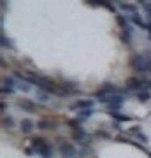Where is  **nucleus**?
<instances>
[{
	"instance_id": "nucleus-1",
	"label": "nucleus",
	"mask_w": 151,
	"mask_h": 158,
	"mask_svg": "<svg viewBox=\"0 0 151 158\" xmlns=\"http://www.w3.org/2000/svg\"><path fill=\"white\" fill-rule=\"evenodd\" d=\"M25 81L30 83L32 86H37V90H44L48 91L49 95H62V91H60V85H56L53 79L46 77V76H39V74H28L25 76Z\"/></svg>"
},
{
	"instance_id": "nucleus-2",
	"label": "nucleus",
	"mask_w": 151,
	"mask_h": 158,
	"mask_svg": "<svg viewBox=\"0 0 151 158\" xmlns=\"http://www.w3.org/2000/svg\"><path fill=\"white\" fill-rule=\"evenodd\" d=\"M99 102L104 104V106L109 109V113H112V111H121L123 102H125V97L120 95V93H114V95H107V97L99 98Z\"/></svg>"
},
{
	"instance_id": "nucleus-3",
	"label": "nucleus",
	"mask_w": 151,
	"mask_h": 158,
	"mask_svg": "<svg viewBox=\"0 0 151 158\" xmlns=\"http://www.w3.org/2000/svg\"><path fill=\"white\" fill-rule=\"evenodd\" d=\"M32 148H34L35 153L40 155L42 158L53 156V148H51V144L46 141V139H42V137H34V139H32Z\"/></svg>"
},
{
	"instance_id": "nucleus-4",
	"label": "nucleus",
	"mask_w": 151,
	"mask_h": 158,
	"mask_svg": "<svg viewBox=\"0 0 151 158\" xmlns=\"http://www.w3.org/2000/svg\"><path fill=\"white\" fill-rule=\"evenodd\" d=\"M125 88H128L130 91H134V93H139V91H144L148 90V79H142V77H130L127 79V86Z\"/></svg>"
},
{
	"instance_id": "nucleus-5",
	"label": "nucleus",
	"mask_w": 151,
	"mask_h": 158,
	"mask_svg": "<svg viewBox=\"0 0 151 158\" xmlns=\"http://www.w3.org/2000/svg\"><path fill=\"white\" fill-rule=\"evenodd\" d=\"M130 65L134 67L135 72H139V74L148 72V58H144L142 55H134L130 58Z\"/></svg>"
},
{
	"instance_id": "nucleus-6",
	"label": "nucleus",
	"mask_w": 151,
	"mask_h": 158,
	"mask_svg": "<svg viewBox=\"0 0 151 158\" xmlns=\"http://www.w3.org/2000/svg\"><path fill=\"white\" fill-rule=\"evenodd\" d=\"M114 93H118V88L112 83H102L100 88L93 93L95 95V98L99 100V98H102V97H107V95H114Z\"/></svg>"
},
{
	"instance_id": "nucleus-7",
	"label": "nucleus",
	"mask_w": 151,
	"mask_h": 158,
	"mask_svg": "<svg viewBox=\"0 0 151 158\" xmlns=\"http://www.w3.org/2000/svg\"><path fill=\"white\" fill-rule=\"evenodd\" d=\"M95 107V102L90 100V98H79L78 102H74L70 109L72 111H84V109H93Z\"/></svg>"
},
{
	"instance_id": "nucleus-8",
	"label": "nucleus",
	"mask_w": 151,
	"mask_h": 158,
	"mask_svg": "<svg viewBox=\"0 0 151 158\" xmlns=\"http://www.w3.org/2000/svg\"><path fill=\"white\" fill-rule=\"evenodd\" d=\"M60 153H62L63 158H74L78 155V149L74 144H69V142H62L60 144Z\"/></svg>"
},
{
	"instance_id": "nucleus-9",
	"label": "nucleus",
	"mask_w": 151,
	"mask_h": 158,
	"mask_svg": "<svg viewBox=\"0 0 151 158\" xmlns=\"http://www.w3.org/2000/svg\"><path fill=\"white\" fill-rule=\"evenodd\" d=\"M37 128V123H34L30 118H23L19 121V130H21L23 134H30V132H34Z\"/></svg>"
},
{
	"instance_id": "nucleus-10",
	"label": "nucleus",
	"mask_w": 151,
	"mask_h": 158,
	"mask_svg": "<svg viewBox=\"0 0 151 158\" xmlns=\"http://www.w3.org/2000/svg\"><path fill=\"white\" fill-rule=\"evenodd\" d=\"M18 106H19V109L27 111V113H35V109H37L35 102L28 100V98H23V100H19V102H18Z\"/></svg>"
},
{
	"instance_id": "nucleus-11",
	"label": "nucleus",
	"mask_w": 151,
	"mask_h": 158,
	"mask_svg": "<svg viewBox=\"0 0 151 158\" xmlns=\"http://www.w3.org/2000/svg\"><path fill=\"white\" fill-rule=\"evenodd\" d=\"M88 137H90V135L84 132L83 128H81V127H79V128H76V130H72V139H74V141H78V144L84 142Z\"/></svg>"
},
{
	"instance_id": "nucleus-12",
	"label": "nucleus",
	"mask_w": 151,
	"mask_h": 158,
	"mask_svg": "<svg viewBox=\"0 0 151 158\" xmlns=\"http://www.w3.org/2000/svg\"><path fill=\"white\" fill-rule=\"evenodd\" d=\"M109 116H111L114 121H118V123H127V121H132V116H127V114L120 113V111H112V113H109Z\"/></svg>"
},
{
	"instance_id": "nucleus-13",
	"label": "nucleus",
	"mask_w": 151,
	"mask_h": 158,
	"mask_svg": "<svg viewBox=\"0 0 151 158\" xmlns=\"http://www.w3.org/2000/svg\"><path fill=\"white\" fill-rule=\"evenodd\" d=\"M95 113V109H84V111H78V116H76V121H78L79 125L84 123L86 119L91 116V114Z\"/></svg>"
},
{
	"instance_id": "nucleus-14",
	"label": "nucleus",
	"mask_w": 151,
	"mask_h": 158,
	"mask_svg": "<svg viewBox=\"0 0 151 158\" xmlns=\"http://www.w3.org/2000/svg\"><path fill=\"white\" fill-rule=\"evenodd\" d=\"M132 34H134V28H132V27L121 30V32H120V40H121L123 44H130V40H132Z\"/></svg>"
},
{
	"instance_id": "nucleus-15",
	"label": "nucleus",
	"mask_w": 151,
	"mask_h": 158,
	"mask_svg": "<svg viewBox=\"0 0 151 158\" xmlns=\"http://www.w3.org/2000/svg\"><path fill=\"white\" fill-rule=\"evenodd\" d=\"M130 134H132L134 137H137L141 142H148V135L141 130V127H132V128H130Z\"/></svg>"
},
{
	"instance_id": "nucleus-16",
	"label": "nucleus",
	"mask_w": 151,
	"mask_h": 158,
	"mask_svg": "<svg viewBox=\"0 0 151 158\" xmlns=\"http://www.w3.org/2000/svg\"><path fill=\"white\" fill-rule=\"evenodd\" d=\"M120 9L125 12H130V14H137V11H139V7L135 4H128V2H120Z\"/></svg>"
},
{
	"instance_id": "nucleus-17",
	"label": "nucleus",
	"mask_w": 151,
	"mask_h": 158,
	"mask_svg": "<svg viewBox=\"0 0 151 158\" xmlns=\"http://www.w3.org/2000/svg\"><path fill=\"white\" fill-rule=\"evenodd\" d=\"M0 44H2V48H4V49H14V42H12V40L9 39L6 34L0 35Z\"/></svg>"
},
{
	"instance_id": "nucleus-18",
	"label": "nucleus",
	"mask_w": 151,
	"mask_h": 158,
	"mask_svg": "<svg viewBox=\"0 0 151 158\" xmlns=\"http://www.w3.org/2000/svg\"><path fill=\"white\" fill-rule=\"evenodd\" d=\"M130 21L134 23L135 27H139V28L146 30V23L142 21V18H141V14H139V12H137V14H132V16H130Z\"/></svg>"
},
{
	"instance_id": "nucleus-19",
	"label": "nucleus",
	"mask_w": 151,
	"mask_h": 158,
	"mask_svg": "<svg viewBox=\"0 0 151 158\" xmlns=\"http://www.w3.org/2000/svg\"><path fill=\"white\" fill-rule=\"evenodd\" d=\"M37 128H39V130L55 128V123H51V121H48V119H40V121H37Z\"/></svg>"
},
{
	"instance_id": "nucleus-20",
	"label": "nucleus",
	"mask_w": 151,
	"mask_h": 158,
	"mask_svg": "<svg viewBox=\"0 0 151 158\" xmlns=\"http://www.w3.org/2000/svg\"><path fill=\"white\" fill-rule=\"evenodd\" d=\"M135 98L139 102H148L151 98V93L149 90H144V91H139V93H135Z\"/></svg>"
},
{
	"instance_id": "nucleus-21",
	"label": "nucleus",
	"mask_w": 151,
	"mask_h": 158,
	"mask_svg": "<svg viewBox=\"0 0 151 158\" xmlns=\"http://www.w3.org/2000/svg\"><path fill=\"white\" fill-rule=\"evenodd\" d=\"M116 23L118 25H120V27H121V28H128L130 25H128V19H127V16H123V14H118L116 16Z\"/></svg>"
},
{
	"instance_id": "nucleus-22",
	"label": "nucleus",
	"mask_w": 151,
	"mask_h": 158,
	"mask_svg": "<svg viewBox=\"0 0 151 158\" xmlns=\"http://www.w3.org/2000/svg\"><path fill=\"white\" fill-rule=\"evenodd\" d=\"M139 4L142 6V9H144L146 16H148V21H151V2H144V0H141Z\"/></svg>"
},
{
	"instance_id": "nucleus-23",
	"label": "nucleus",
	"mask_w": 151,
	"mask_h": 158,
	"mask_svg": "<svg viewBox=\"0 0 151 158\" xmlns=\"http://www.w3.org/2000/svg\"><path fill=\"white\" fill-rule=\"evenodd\" d=\"M2 127H6V128H12L14 127V121H12L11 116H4L2 118Z\"/></svg>"
},
{
	"instance_id": "nucleus-24",
	"label": "nucleus",
	"mask_w": 151,
	"mask_h": 158,
	"mask_svg": "<svg viewBox=\"0 0 151 158\" xmlns=\"http://www.w3.org/2000/svg\"><path fill=\"white\" fill-rule=\"evenodd\" d=\"M37 98L42 100V102H48V100H49V93L44 91V90H37Z\"/></svg>"
},
{
	"instance_id": "nucleus-25",
	"label": "nucleus",
	"mask_w": 151,
	"mask_h": 158,
	"mask_svg": "<svg viewBox=\"0 0 151 158\" xmlns=\"http://www.w3.org/2000/svg\"><path fill=\"white\" fill-rule=\"evenodd\" d=\"M104 7H106L107 11L116 12V6H114V2H111V0H104Z\"/></svg>"
},
{
	"instance_id": "nucleus-26",
	"label": "nucleus",
	"mask_w": 151,
	"mask_h": 158,
	"mask_svg": "<svg viewBox=\"0 0 151 158\" xmlns=\"http://www.w3.org/2000/svg\"><path fill=\"white\" fill-rule=\"evenodd\" d=\"M4 85L6 86H11V88H14V85H16V77H14V76H9V77H6L4 79Z\"/></svg>"
},
{
	"instance_id": "nucleus-27",
	"label": "nucleus",
	"mask_w": 151,
	"mask_h": 158,
	"mask_svg": "<svg viewBox=\"0 0 151 158\" xmlns=\"http://www.w3.org/2000/svg\"><path fill=\"white\" fill-rule=\"evenodd\" d=\"M116 142H125V144H134V141H130L128 137H125V135H116Z\"/></svg>"
},
{
	"instance_id": "nucleus-28",
	"label": "nucleus",
	"mask_w": 151,
	"mask_h": 158,
	"mask_svg": "<svg viewBox=\"0 0 151 158\" xmlns=\"http://www.w3.org/2000/svg\"><path fill=\"white\" fill-rule=\"evenodd\" d=\"M95 137H100V139H111L109 132H104V130H97V132H95Z\"/></svg>"
},
{
	"instance_id": "nucleus-29",
	"label": "nucleus",
	"mask_w": 151,
	"mask_h": 158,
	"mask_svg": "<svg viewBox=\"0 0 151 158\" xmlns=\"http://www.w3.org/2000/svg\"><path fill=\"white\" fill-rule=\"evenodd\" d=\"M2 93L12 95V93H14V88H11V86H6V85H2Z\"/></svg>"
},
{
	"instance_id": "nucleus-30",
	"label": "nucleus",
	"mask_w": 151,
	"mask_h": 158,
	"mask_svg": "<svg viewBox=\"0 0 151 158\" xmlns=\"http://www.w3.org/2000/svg\"><path fill=\"white\" fill-rule=\"evenodd\" d=\"M25 155H28V156H34V155H37V153H35L34 148H25Z\"/></svg>"
},
{
	"instance_id": "nucleus-31",
	"label": "nucleus",
	"mask_w": 151,
	"mask_h": 158,
	"mask_svg": "<svg viewBox=\"0 0 151 158\" xmlns=\"http://www.w3.org/2000/svg\"><path fill=\"white\" fill-rule=\"evenodd\" d=\"M148 72H151V60H148Z\"/></svg>"
},
{
	"instance_id": "nucleus-32",
	"label": "nucleus",
	"mask_w": 151,
	"mask_h": 158,
	"mask_svg": "<svg viewBox=\"0 0 151 158\" xmlns=\"http://www.w3.org/2000/svg\"><path fill=\"white\" fill-rule=\"evenodd\" d=\"M148 90H151V79H148Z\"/></svg>"
},
{
	"instance_id": "nucleus-33",
	"label": "nucleus",
	"mask_w": 151,
	"mask_h": 158,
	"mask_svg": "<svg viewBox=\"0 0 151 158\" xmlns=\"http://www.w3.org/2000/svg\"><path fill=\"white\" fill-rule=\"evenodd\" d=\"M146 155H148V156H149V158H151V151H146Z\"/></svg>"
}]
</instances>
